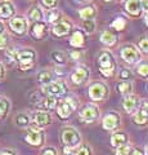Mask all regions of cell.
<instances>
[{
    "label": "cell",
    "mask_w": 148,
    "mask_h": 155,
    "mask_svg": "<svg viewBox=\"0 0 148 155\" xmlns=\"http://www.w3.org/2000/svg\"><path fill=\"white\" fill-rule=\"evenodd\" d=\"M135 47L138 48V51H139L140 53L148 56V35H144L143 38H140L139 40H138Z\"/></svg>",
    "instance_id": "d590c367"
},
{
    "label": "cell",
    "mask_w": 148,
    "mask_h": 155,
    "mask_svg": "<svg viewBox=\"0 0 148 155\" xmlns=\"http://www.w3.org/2000/svg\"><path fill=\"white\" fill-rule=\"evenodd\" d=\"M117 76H118V79L124 80V81L131 80L133 79V71L130 69H128V67H122V69H120V71H118Z\"/></svg>",
    "instance_id": "8d00e7d4"
},
{
    "label": "cell",
    "mask_w": 148,
    "mask_h": 155,
    "mask_svg": "<svg viewBox=\"0 0 148 155\" xmlns=\"http://www.w3.org/2000/svg\"><path fill=\"white\" fill-rule=\"evenodd\" d=\"M75 2H77V3H89V2H92V0H75Z\"/></svg>",
    "instance_id": "db71d44e"
},
{
    "label": "cell",
    "mask_w": 148,
    "mask_h": 155,
    "mask_svg": "<svg viewBox=\"0 0 148 155\" xmlns=\"http://www.w3.org/2000/svg\"><path fill=\"white\" fill-rule=\"evenodd\" d=\"M54 74L58 76V78H62L67 74V69H66V65H55L54 67Z\"/></svg>",
    "instance_id": "60d3db41"
},
{
    "label": "cell",
    "mask_w": 148,
    "mask_h": 155,
    "mask_svg": "<svg viewBox=\"0 0 148 155\" xmlns=\"http://www.w3.org/2000/svg\"><path fill=\"white\" fill-rule=\"evenodd\" d=\"M40 155H58V151H57V149L53 146H48L41 150Z\"/></svg>",
    "instance_id": "7bdbcfd3"
},
{
    "label": "cell",
    "mask_w": 148,
    "mask_h": 155,
    "mask_svg": "<svg viewBox=\"0 0 148 155\" xmlns=\"http://www.w3.org/2000/svg\"><path fill=\"white\" fill-rule=\"evenodd\" d=\"M137 111H140L142 114H144L148 116V98L144 100H140V104H139V107H138Z\"/></svg>",
    "instance_id": "b9f144b4"
},
{
    "label": "cell",
    "mask_w": 148,
    "mask_h": 155,
    "mask_svg": "<svg viewBox=\"0 0 148 155\" xmlns=\"http://www.w3.org/2000/svg\"><path fill=\"white\" fill-rule=\"evenodd\" d=\"M31 122L36 128H40V129H44L46 128L48 125H50L53 119H52V114L49 111H45V110H36L31 114Z\"/></svg>",
    "instance_id": "8fae6325"
},
{
    "label": "cell",
    "mask_w": 148,
    "mask_h": 155,
    "mask_svg": "<svg viewBox=\"0 0 148 155\" xmlns=\"http://www.w3.org/2000/svg\"><path fill=\"white\" fill-rule=\"evenodd\" d=\"M3 32H5V27H4L3 22L0 21V34H3Z\"/></svg>",
    "instance_id": "f907efd6"
},
{
    "label": "cell",
    "mask_w": 148,
    "mask_h": 155,
    "mask_svg": "<svg viewBox=\"0 0 148 155\" xmlns=\"http://www.w3.org/2000/svg\"><path fill=\"white\" fill-rule=\"evenodd\" d=\"M90 76V70L87 65H77L70 75V80L74 85H83L88 81Z\"/></svg>",
    "instance_id": "7c38bea8"
},
{
    "label": "cell",
    "mask_w": 148,
    "mask_h": 155,
    "mask_svg": "<svg viewBox=\"0 0 148 155\" xmlns=\"http://www.w3.org/2000/svg\"><path fill=\"white\" fill-rule=\"evenodd\" d=\"M25 140L27 143L32 145V146H41L45 141V133L44 130L40 128H36L34 125H30L27 129V134L25 136Z\"/></svg>",
    "instance_id": "4fadbf2b"
},
{
    "label": "cell",
    "mask_w": 148,
    "mask_h": 155,
    "mask_svg": "<svg viewBox=\"0 0 148 155\" xmlns=\"http://www.w3.org/2000/svg\"><path fill=\"white\" fill-rule=\"evenodd\" d=\"M140 7H142L143 14L148 13V0H140Z\"/></svg>",
    "instance_id": "7dc6e473"
},
{
    "label": "cell",
    "mask_w": 148,
    "mask_h": 155,
    "mask_svg": "<svg viewBox=\"0 0 148 155\" xmlns=\"http://www.w3.org/2000/svg\"><path fill=\"white\" fill-rule=\"evenodd\" d=\"M144 154H146V155H148V143L146 145V147H144Z\"/></svg>",
    "instance_id": "11a10c76"
},
{
    "label": "cell",
    "mask_w": 148,
    "mask_h": 155,
    "mask_svg": "<svg viewBox=\"0 0 148 155\" xmlns=\"http://www.w3.org/2000/svg\"><path fill=\"white\" fill-rule=\"evenodd\" d=\"M53 80H54L53 79V72L49 71V70H43L37 74V81H39V84H41V85H46Z\"/></svg>",
    "instance_id": "83f0119b"
},
{
    "label": "cell",
    "mask_w": 148,
    "mask_h": 155,
    "mask_svg": "<svg viewBox=\"0 0 148 155\" xmlns=\"http://www.w3.org/2000/svg\"><path fill=\"white\" fill-rule=\"evenodd\" d=\"M52 61L54 62L55 65H66L67 64V56L66 53H63L62 51H53L50 53Z\"/></svg>",
    "instance_id": "f1b7e54d"
},
{
    "label": "cell",
    "mask_w": 148,
    "mask_h": 155,
    "mask_svg": "<svg viewBox=\"0 0 148 155\" xmlns=\"http://www.w3.org/2000/svg\"><path fill=\"white\" fill-rule=\"evenodd\" d=\"M98 67H99V72L104 78H113L115 74L117 72L116 58H115L113 53L109 49L101 51L98 56Z\"/></svg>",
    "instance_id": "6da1fadb"
},
{
    "label": "cell",
    "mask_w": 148,
    "mask_h": 155,
    "mask_svg": "<svg viewBox=\"0 0 148 155\" xmlns=\"http://www.w3.org/2000/svg\"><path fill=\"white\" fill-rule=\"evenodd\" d=\"M87 41H88V38H87V34H85L83 30H74L71 32V36H70V45L74 48V49H83V48L87 45Z\"/></svg>",
    "instance_id": "2e32d148"
},
{
    "label": "cell",
    "mask_w": 148,
    "mask_h": 155,
    "mask_svg": "<svg viewBox=\"0 0 148 155\" xmlns=\"http://www.w3.org/2000/svg\"><path fill=\"white\" fill-rule=\"evenodd\" d=\"M63 18V13H62L59 9H50V11L46 12V16H45V19H46V23H50V25H53V23L61 21V19Z\"/></svg>",
    "instance_id": "4316f807"
},
{
    "label": "cell",
    "mask_w": 148,
    "mask_h": 155,
    "mask_svg": "<svg viewBox=\"0 0 148 155\" xmlns=\"http://www.w3.org/2000/svg\"><path fill=\"white\" fill-rule=\"evenodd\" d=\"M121 60L128 65H135L142 60V54L134 44H126L120 49Z\"/></svg>",
    "instance_id": "ba28073f"
},
{
    "label": "cell",
    "mask_w": 148,
    "mask_h": 155,
    "mask_svg": "<svg viewBox=\"0 0 148 155\" xmlns=\"http://www.w3.org/2000/svg\"><path fill=\"white\" fill-rule=\"evenodd\" d=\"M9 109H11V104H9V101L0 96V119H4L8 115Z\"/></svg>",
    "instance_id": "e575fe53"
},
{
    "label": "cell",
    "mask_w": 148,
    "mask_h": 155,
    "mask_svg": "<svg viewBox=\"0 0 148 155\" xmlns=\"http://www.w3.org/2000/svg\"><path fill=\"white\" fill-rule=\"evenodd\" d=\"M98 13V9L93 4H88L83 8L79 9V17L83 19V21H87V19H95Z\"/></svg>",
    "instance_id": "7402d4cb"
},
{
    "label": "cell",
    "mask_w": 148,
    "mask_h": 155,
    "mask_svg": "<svg viewBox=\"0 0 148 155\" xmlns=\"http://www.w3.org/2000/svg\"><path fill=\"white\" fill-rule=\"evenodd\" d=\"M88 94L90 97V100L94 101V102H103L109 96V87L104 81H99V80L93 81L89 85Z\"/></svg>",
    "instance_id": "5b68a950"
},
{
    "label": "cell",
    "mask_w": 148,
    "mask_h": 155,
    "mask_svg": "<svg viewBox=\"0 0 148 155\" xmlns=\"http://www.w3.org/2000/svg\"><path fill=\"white\" fill-rule=\"evenodd\" d=\"M57 102H58V98L57 97H52V96H45L44 98H41L39 101V104L36 105L37 110H45V111H50L55 110Z\"/></svg>",
    "instance_id": "44dd1931"
},
{
    "label": "cell",
    "mask_w": 148,
    "mask_h": 155,
    "mask_svg": "<svg viewBox=\"0 0 148 155\" xmlns=\"http://www.w3.org/2000/svg\"><path fill=\"white\" fill-rule=\"evenodd\" d=\"M61 140L65 147L75 150L81 143V133L72 125H66L61 132Z\"/></svg>",
    "instance_id": "3957f363"
},
{
    "label": "cell",
    "mask_w": 148,
    "mask_h": 155,
    "mask_svg": "<svg viewBox=\"0 0 148 155\" xmlns=\"http://www.w3.org/2000/svg\"><path fill=\"white\" fill-rule=\"evenodd\" d=\"M103 2H106V3H113V2H116V3H118V2H122V0H103Z\"/></svg>",
    "instance_id": "f5cc1de1"
},
{
    "label": "cell",
    "mask_w": 148,
    "mask_h": 155,
    "mask_svg": "<svg viewBox=\"0 0 148 155\" xmlns=\"http://www.w3.org/2000/svg\"><path fill=\"white\" fill-rule=\"evenodd\" d=\"M44 18V13H43V9L39 5H34L28 9L27 12V19H30L31 22H39L43 21Z\"/></svg>",
    "instance_id": "cb8c5ba5"
},
{
    "label": "cell",
    "mask_w": 148,
    "mask_h": 155,
    "mask_svg": "<svg viewBox=\"0 0 148 155\" xmlns=\"http://www.w3.org/2000/svg\"><path fill=\"white\" fill-rule=\"evenodd\" d=\"M0 155H17V154L14 153L13 150H11V149H7V150H3V151L0 153Z\"/></svg>",
    "instance_id": "c3c4849f"
},
{
    "label": "cell",
    "mask_w": 148,
    "mask_h": 155,
    "mask_svg": "<svg viewBox=\"0 0 148 155\" xmlns=\"http://www.w3.org/2000/svg\"><path fill=\"white\" fill-rule=\"evenodd\" d=\"M99 116H101V110L94 104H87L79 110V118L83 123H94L99 119Z\"/></svg>",
    "instance_id": "52a82bcc"
},
{
    "label": "cell",
    "mask_w": 148,
    "mask_h": 155,
    "mask_svg": "<svg viewBox=\"0 0 148 155\" xmlns=\"http://www.w3.org/2000/svg\"><path fill=\"white\" fill-rule=\"evenodd\" d=\"M135 74L144 80H148V60H140L135 64Z\"/></svg>",
    "instance_id": "d4e9b609"
},
{
    "label": "cell",
    "mask_w": 148,
    "mask_h": 155,
    "mask_svg": "<svg viewBox=\"0 0 148 155\" xmlns=\"http://www.w3.org/2000/svg\"><path fill=\"white\" fill-rule=\"evenodd\" d=\"M109 142H111L112 149H117V147L122 146V145L129 143V136H128V133L125 132V130H121V129L113 130Z\"/></svg>",
    "instance_id": "d6986e66"
},
{
    "label": "cell",
    "mask_w": 148,
    "mask_h": 155,
    "mask_svg": "<svg viewBox=\"0 0 148 155\" xmlns=\"http://www.w3.org/2000/svg\"><path fill=\"white\" fill-rule=\"evenodd\" d=\"M124 11L126 14L131 17H140L143 12H142V7H140V0H125L124 3Z\"/></svg>",
    "instance_id": "ac0fdd59"
},
{
    "label": "cell",
    "mask_w": 148,
    "mask_h": 155,
    "mask_svg": "<svg viewBox=\"0 0 148 155\" xmlns=\"http://www.w3.org/2000/svg\"><path fill=\"white\" fill-rule=\"evenodd\" d=\"M97 30V23H95V19H87V21H83V31L87 34V35H92Z\"/></svg>",
    "instance_id": "d6a6232c"
},
{
    "label": "cell",
    "mask_w": 148,
    "mask_h": 155,
    "mask_svg": "<svg viewBox=\"0 0 148 155\" xmlns=\"http://www.w3.org/2000/svg\"><path fill=\"white\" fill-rule=\"evenodd\" d=\"M116 88H117V92L122 96H126V94H130L133 93V88H134V84H133L131 80H120L118 83L116 84Z\"/></svg>",
    "instance_id": "484cf974"
},
{
    "label": "cell",
    "mask_w": 148,
    "mask_h": 155,
    "mask_svg": "<svg viewBox=\"0 0 148 155\" xmlns=\"http://www.w3.org/2000/svg\"><path fill=\"white\" fill-rule=\"evenodd\" d=\"M72 155H94V153H93V149H92L90 145L80 143L79 146L72 151Z\"/></svg>",
    "instance_id": "f546056e"
},
{
    "label": "cell",
    "mask_w": 148,
    "mask_h": 155,
    "mask_svg": "<svg viewBox=\"0 0 148 155\" xmlns=\"http://www.w3.org/2000/svg\"><path fill=\"white\" fill-rule=\"evenodd\" d=\"M17 53H18V51L16 49V48H9V49H7V57H8V60L16 61Z\"/></svg>",
    "instance_id": "ee69618b"
},
{
    "label": "cell",
    "mask_w": 148,
    "mask_h": 155,
    "mask_svg": "<svg viewBox=\"0 0 148 155\" xmlns=\"http://www.w3.org/2000/svg\"><path fill=\"white\" fill-rule=\"evenodd\" d=\"M72 31H74V23L71 22L70 19H65V18H62L61 21L53 23L52 28H50V32L54 38L67 36Z\"/></svg>",
    "instance_id": "30bf717a"
},
{
    "label": "cell",
    "mask_w": 148,
    "mask_h": 155,
    "mask_svg": "<svg viewBox=\"0 0 148 155\" xmlns=\"http://www.w3.org/2000/svg\"><path fill=\"white\" fill-rule=\"evenodd\" d=\"M118 39L117 35L115 32H112L111 30H104L101 34V43L106 47H115L117 44Z\"/></svg>",
    "instance_id": "603a6c76"
},
{
    "label": "cell",
    "mask_w": 148,
    "mask_h": 155,
    "mask_svg": "<svg viewBox=\"0 0 148 155\" xmlns=\"http://www.w3.org/2000/svg\"><path fill=\"white\" fill-rule=\"evenodd\" d=\"M143 16H144V22H146V25H147V27H148V13H144Z\"/></svg>",
    "instance_id": "816d5d0a"
},
{
    "label": "cell",
    "mask_w": 148,
    "mask_h": 155,
    "mask_svg": "<svg viewBox=\"0 0 148 155\" xmlns=\"http://www.w3.org/2000/svg\"><path fill=\"white\" fill-rule=\"evenodd\" d=\"M36 52L31 48H25V49L18 51L16 62H18V67L22 71L31 70L36 64Z\"/></svg>",
    "instance_id": "277c9868"
},
{
    "label": "cell",
    "mask_w": 148,
    "mask_h": 155,
    "mask_svg": "<svg viewBox=\"0 0 148 155\" xmlns=\"http://www.w3.org/2000/svg\"><path fill=\"white\" fill-rule=\"evenodd\" d=\"M67 83L62 79H57L50 81L49 84L43 85L41 92L44 93V96H52V97H57V98H61L67 94Z\"/></svg>",
    "instance_id": "8992f818"
},
{
    "label": "cell",
    "mask_w": 148,
    "mask_h": 155,
    "mask_svg": "<svg viewBox=\"0 0 148 155\" xmlns=\"http://www.w3.org/2000/svg\"><path fill=\"white\" fill-rule=\"evenodd\" d=\"M121 125V115L117 111H107L102 118V127L107 132L117 130Z\"/></svg>",
    "instance_id": "9c48e42d"
},
{
    "label": "cell",
    "mask_w": 148,
    "mask_h": 155,
    "mask_svg": "<svg viewBox=\"0 0 148 155\" xmlns=\"http://www.w3.org/2000/svg\"><path fill=\"white\" fill-rule=\"evenodd\" d=\"M62 155H72V154H67V153H63V154H62Z\"/></svg>",
    "instance_id": "9f6ffc18"
},
{
    "label": "cell",
    "mask_w": 148,
    "mask_h": 155,
    "mask_svg": "<svg viewBox=\"0 0 148 155\" xmlns=\"http://www.w3.org/2000/svg\"><path fill=\"white\" fill-rule=\"evenodd\" d=\"M9 28L18 36H23L28 30V19L26 17H13L9 19Z\"/></svg>",
    "instance_id": "5bb4252c"
},
{
    "label": "cell",
    "mask_w": 148,
    "mask_h": 155,
    "mask_svg": "<svg viewBox=\"0 0 148 155\" xmlns=\"http://www.w3.org/2000/svg\"><path fill=\"white\" fill-rule=\"evenodd\" d=\"M14 13H16V8L11 2L0 0V19H11Z\"/></svg>",
    "instance_id": "ffe728a7"
},
{
    "label": "cell",
    "mask_w": 148,
    "mask_h": 155,
    "mask_svg": "<svg viewBox=\"0 0 148 155\" xmlns=\"http://www.w3.org/2000/svg\"><path fill=\"white\" fill-rule=\"evenodd\" d=\"M49 28H48L46 22L44 21H39V22H34L32 26L30 27V35L32 36V39L35 40H43Z\"/></svg>",
    "instance_id": "e0dca14e"
},
{
    "label": "cell",
    "mask_w": 148,
    "mask_h": 155,
    "mask_svg": "<svg viewBox=\"0 0 148 155\" xmlns=\"http://www.w3.org/2000/svg\"><path fill=\"white\" fill-rule=\"evenodd\" d=\"M129 155H146V154H144V149H140V147L135 146V147H133L130 150V154Z\"/></svg>",
    "instance_id": "bcb514c9"
},
{
    "label": "cell",
    "mask_w": 148,
    "mask_h": 155,
    "mask_svg": "<svg viewBox=\"0 0 148 155\" xmlns=\"http://www.w3.org/2000/svg\"><path fill=\"white\" fill-rule=\"evenodd\" d=\"M68 56H70V58H71L72 61H79V60H81V58H83L84 52L81 51V49H72V51L68 53Z\"/></svg>",
    "instance_id": "ab89813d"
},
{
    "label": "cell",
    "mask_w": 148,
    "mask_h": 155,
    "mask_svg": "<svg viewBox=\"0 0 148 155\" xmlns=\"http://www.w3.org/2000/svg\"><path fill=\"white\" fill-rule=\"evenodd\" d=\"M4 76H5V67L0 64V80L4 79Z\"/></svg>",
    "instance_id": "681fc988"
},
{
    "label": "cell",
    "mask_w": 148,
    "mask_h": 155,
    "mask_svg": "<svg viewBox=\"0 0 148 155\" xmlns=\"http://www.w3.org/2000/svg\"><path fill=\"white\" fill-rule=\"evenodd\" d=\"M30 122H31V118L25 113H21V114H18L16 116V124L21 128L28 127V125H30Z\"/></svg>",
    "instance_id": "836d02e7"
},
{
    "label": "cell",
    "mask_w": 148,
    "mask_h": 155,
    "mask_svg": "<svg viewBox=\"0 0 148 155\" xmlns=\"http://www.w3.org/2000/svg\"><path fill=\"white\" fill-rule=\"evenodd\" d=\"M128 25V21H126V18L125 17H117V18H115L112 23H111V27L113 28V30H116V31H124L125 30V27Z\"/></svg>",
    "instance_id": "1f68e13d"
},
{
    "label": "cell",
    "mask_w": 148,
    "mask_h": 155,
    "mask_svg": "<svg viewBox=\"0 0 148 155\" xmlns=\"http://www.w3.org/2000/svg\"><path fill=\"white\" fill-rule=\"evenodd\" d=\"M59 0H40V4L43 8H45L46 11H50V9H55L58 7Z\"/></svg>",
    "instance_id": "74e56055"
},
{
    "label": "cell",
    "mask_w": 148,
    "mask_h": 155,
    "mask_svg": "<svg viewBox=\"0 0 148 155\" xmlns=\"http://www.w3.org/2000/svg\"><path fill=\"white\" fill-rule=\"evenodd\" d=\"M9 41V38L5 32L0 34V49H4V48H7V44Z\"/></svg>",
    "instance_id": "f6af8a7d"
},
{
    "label": "cell",
    "mask_w": 148,
    "mask_h": 155,
    "mask_svg": "<svg viewBox=\"0 0 148 155\" xmlns=\"http://www.w3.org/2000/svg\"><path fill=\"white\" fill-rule=\"evenodd\" d=\"M79 106V100L75 96H66L63 98H58L55 106V113L61 120H66L72 115Z\"/></svg>",
    "instance_id": "7a4b0ae2"
},
{
    "label": "cell",
    "mask_w": 148,
    "mask_h": 155,
    "mask_svg": "<svg viewBox=\"0 0 148 155\" xmlns=\"http://www.w3.org/2000/svg\"><path fill=\"white\" fill-rule=\"evenodd\" d=\"M139 104H140V98L134 93L124 96V98L121 101V106H122L124 111H125L126 114H130V115L137 113L138 107H139Z\"/></svg>",
    "instance_id": "9a60e30c"
},
{
    "label": "cell",
    "mask_w": 148,
    "mask_h": 155,
    "mask_svg": "<svg viewBox=\"0 0 148 155\" xmlns=\"http://www.w3.org/2000/svg\"><path fill=\"white\" fill-rule=\"evenodd\" d=\"M130 150H131V145L130 143L122 145V146L115 149V155H129L130 154Z\"/></svg>",
    "instance_id": "f35d334b"
},
{
    "label": "cell",
    "mask_w": 148,
    "mask_h": 155,
    "mask_svg": "<svg viewBox=\"0 0 148 155\" xmlns=\"http://www.w3.org/2000/svg\"><path fill=\"white\" fill-rule=\"evenodd\" d=\"M133 122L138 127H144V125H148V116L142 114L140 111H137L135 114H133Z\"/></svg>",
    "instance_id": "4dcf8cb0"
}]
</instances>
